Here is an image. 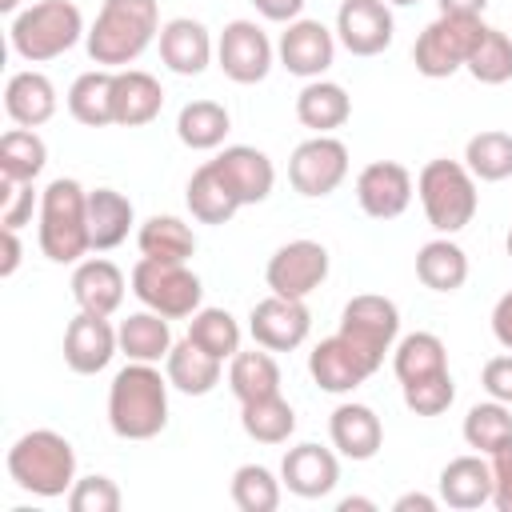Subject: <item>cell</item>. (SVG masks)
<instances>
[{"mask_svg":"<svg viewBox=\"0 0 512 512\" xmlns=\"http://www.w3.org/2000/svg\"><path fill=\"white\" fill-rule=\"evenodd\" d=\"M344 176H348V148L336 136H308L288 156V180L308 200L336 192L344 184Z\"/></svg>","mask_w":512,"mask_h":512,"instance_id":"obj_11","label":"cell"},{"mask_svg":"<svg viewBox=\"0 0 512 512\" xmlns=\"http://www.w3.org/2000/svg\"><path fill=\"white\" fill-rule=\"evenodd\" d=\"M112 92H116V72H112V68L80 72V76L72 80V88H68V112H72V120H80L84 128L116 124Z\"/></svg>","mask_w":512,"mask_h":512,"instance_id":"obj_31","label":"cell"},{"mask_svg":"<svg viewBox=\"0 0 512 512\" xmlns=\"http://www.w3.org/2000/svg\"><path fill=\"white\" fill-rule=\"evenodd\" d=\"M280 480L292 496H304V500H320L336 488L340 480V460L332 448H320V444H296L284 452L280 460Z\"/></svg>","mask_w":512,"mask_h":512,"instance_id":"obj_19","label":"cell"},{"mask_svg":"<svg viewBox=\"0 0 512 512\" xmlns=\"http://www.w3.org/2000/svg\"><path fill=\"white\" fill-rule=\"evenodd\" d=\"M396 20L388 0H344L336 12V40L352 56H380L392 44Z\"/></svg>","mask_w":512,"mask_h":512,"instance_id":"obj_15","label":"cell"},{"mask_svg":"<svg viewBox=\"0 0 512 512\" xmlns=\"http://www.w3.org/2000/svg\"><path fill=\"white\" fill-rule=\"evenodd\" d=\"M352 116V96L336 80H308L296 96V120L316 136H332Z\"/></svg>","mask_w":512,"mask_h":512,"instance_id":"obj_28","label":"cell"},{"mask_svg":"<svg viewBox=\"0 0 512 512\" xmlns=\"http://www.w3.org/2000/svg\"><path fill=\"white\" fill-rule=\"evenodd\" d=\"M124 292H128L124 272L112 260H104V256L80 260L76 272H72V300L80 304V312L112 316L124 304Z\"/></svg>","mask_w":512,"mask_h":512,"instance_id":"obj_22","label":"cell"},{"mask_svg":"<svg viewBox=\"0 0 512 512\" xmlns=\"http://www.w3.org/2000/svg\"><path fill=\"white\" fill-rule=\"evenodd\" d=\"M380 364L372 360V356H364L348 336H328V340H320L312 352H308V372H312V380L324 388V392H352V388H360L372 372H376Z\"/></svg>","mask_w":512,"mask_h":512,"instance_id":"obj_14","label":"cell"},{"mask_svg":"<svg viewBox=\"0 0 512 512\" xmlns=\"http://www.w3.org/2000/svg\"><path fill=\"white\" fill-rule=\"evenodd\" d=\"M392 372H396L400 384H412V380L448 372V348H444V340L436 332H408L392 348Z\"/></svg>","mask_w":512,"mask_h":512,"instance_id":"obj_36","label":"cell"},{"mask_svg":"<svg viewBox=\"0 0 512 512\" xmlns=\"http://www.w3.org/2000/svg\"><path fill=\"white\" fill-rule=\"evenodd\" d=\"M4 112L20 128L48 124L56 116V88H52V80L44 72H36V68L12 72L8 84H4Z\"/></svg>","mask_w":512,"mask_h":512,"instance_id":"obj_25","label":"cell"},{"mask_svg":"<svg viewBox=\"0 0 512 512\" xmlns=\"http://www.w3.org/2000/svg\"><path fill=\"white\" fill-rule=\"evenodd\" d=\"M140 256L148 260H168V264H188L196 252V236L180 216H148L136 232Z\"/></svg>","mask_w":512,"mask_h":512,"instance_id":"obj_35","label":"cell"},{"mask_svg":"<svg viewBox=\"0 0 512 512\" xmlns=\"http://www.w3.org/2000/svg\"><path fill=\"white\" fill-rule=\"evenodd\" d=\"M48 164V148L36 136V128H8L0 136V180L12 184H32Z\"/></svg>","mask_w":512,"mask_h":512,"instance_id":"obj_38","label":"cell"},{"mask_svg":"<svg viewBox=\"0 0 512 512\" xmlns=\"http://www.w3.org/2000/svg\"><path fill=\"white\" fill-rule=\"evenodd\" d=\"M264 280L276 296L308 300L328 280V248L320 240H288L272 252Z\"/></svg>","mask_w":512,"mask_h":512,"instance_id":"obj_10","label":"cell"},{"mask_svg":"<svg viewBox=\"0 0 512 512\" xmlns=\"http://www.w3.org/2000/svg\"><path fill=\"white\" fill-rule=\"evenodd\" d=\"M40 208V196L32 184H12V180H0V224L4 228H24L32 224V212Z\"/></svg>","mask_w":512,"mask_h":512,"instance_id":"obj_47","label":"cell"},{"mask_svg":"<svg viewBox=\"0 0 512 512\" xmlns=\"http://www.w3.org/2000/svg\"><path fill=\"white\" fill-rule=\"evenodd\" d=\"M464 444L476 448L480 456L508 448L512 444V404H500V400L472 404L464 416Z\"/></svg>","mask_w":512,"mask_h":512,"instance_id":"obj_40","label":"cell"},{"mask_svg":"<svg viewBox=\"0 0 512 512\" xmlns=\"http://www.w3.org/2000/svg\"><path fill=\"white\" fill-rule=\"evenodd\" d=\"M492 336L500 340V348H508L512 352V288L496 300V308H492Z\"/></svg>","mask_w":512,"mask_h":512,"instance_id":"obj_51","label":"cell"},{"mask_svg":"<svg viewBox=\"0 0 512 512\" xmlns=\"http://www.w3.org/2000/svg\"><path fill=\"white\" fill-rule=\"evenodd\" d=\"M400 388H404L408 412H416V416H440L456 400L452 372H436V376H424V380H412V384H400Z\"/></svg>","mask_w":512,"mask_h":512,"instance_id":"obj_45","label":"cell"},{"mask_svg":"<svg viewBox=\"0 0 512 512\" xmlns=\"http://www.w3.org/2000/svg\"><path fill=\"white\" fill-rule=\"evenodd\" d=\"M388 4H420V0H388Z\"/></svg>","mask_w":512,"mask_h":512,"instance_id":"obj_57","label":"cell"},{"mask_svg":"<svg viewBox=\"0 0 512 512\" xmlns=\"http://www.w3.org/2000/svg\"><path fill=\"white\" fill-rule=\"evenodd\" d=\"M440 500L456 512H472L480 504H492V464L472 452V456H456L440 468Z\"/></svg>","mask_w":512,"mask_h":512,"instance_id":"obj_24","label":"cell"},{"mask_svg":"<svg viewBox=\"0 0 512 512\" xmlns=\"http://www.w3.org/2000/svg\"><path fill=\"white\" fill-rule=\"evenodd\" d=\"M228 128H232V116H228V108L216 104V100H188V104L180 108V116H176V136H180V144L192 148V152H212V148H220L224 136H228Z\"/></svg>","mask_w":512,"mask_h":512,"instance_id":"obj_34","label":"cell"},{"mask_svg":"<svg viewBox=\"0 0 512 512\" xmlns=\"http://www.w3.org/2000/svg\"><path fill=\"white\" fill-rule=\"evenodd\" d=\"M464 168H468L476 180H484V184L508 180V176H512V136L500 132V128L476 132V136L464 144Z\"/></svg>","mask_w":512,"mask_h":512,"instance_id":"obj_41","label":"cell"},{"mask_svg":"<svg viewBox=\"0 0 512 512\" xmlns=\"http://www.w3.org/2000/svg\"><path fill=\"white\" fill-rule=\"evenodd\" d=\"M124 504V496H120V488H116V480H108V476H76V484H72V492H68V508L72 512H116Z\"/></svg>","mask_w":512,"mask_h":512,"instance_id":"obj_46","label":"cell"},{"mask_svg":"<svg viewBox=\"0 0 512 512\" xmlns=\"http://www.w3.org/2000/svg\"><path fill=\"white\" fill-rule=\"evenodd\" d=\"M240 424L256 444H284L296 432V412L280 392H272L240 404Z\"/></svg>","mask_w":512,"mask_h":512,"instance_id":"obj_39","label":"cell"},{"mask_svg":"<svg viewBox=\"0 0 512 512\" xmlns=\"http://www.w3.org/2000/svg\"><path fill=\"white\" fill-rule=\"evenodd\" d=\"M480 384L492 400L500 404H512V356H492L480 372Z\"/></svg>","mask_w":512,"mask_h":512,"instance_id":"obj_49","label":"cell"},{"mask_svg":"<svg viewBox=\"0 0 512 512\" xmlns=\"http://www.w3.org/2000/svg\"><path fill=\"white\" fill-rule=\"evenodd\" d=\"M508 256H512V232H508Z\"/></svg>","mask_w":512,"mask_h":512,"instance_id":"obj_58","label":"cell"},{"mask_svg":"<svg viewBox=\"0 0 512 512\" xmlns=\"http://www.w3.org/2000/svg\"><path fill=\"white\" fill-rule=\"evenodd\" d=\"M412 172L396 160H372L356 176V200L372 220H396L412 204Z\"/></svg>","mask_w":512,"mask_h":512,"instance_id":"obj_16","label":"cell"},{"mask_svg":"<svg viewBox=\"0 0 512 512\" xmlns=\"http://www.w3.org/2000/svg\"><path fill=\"white\" fill-rule=\"evenodd\" d=\"M340 336H348L364 356L384 364V352H392L400 336V308L376 292L352 296L340 312Z\"/></svg>","mask_w":512,"mask_h":512,"instance_id":"obj_9","label":"cell"},{"mask_svg":"<svg viewBox=\"0 0 512 512\" xmlns=\"http://www.w3.org/2000/svg\"><path fill=\"white\" fill-rule=\"evenodd\" d=\"M272 40L256 20H228L216 40V64L232 84H260L272 68Z\"/></svg>","mask_w":512,"mask_h":512,"instance_id":"obj_12","label":"cell"},{"mask_svg":"<svg viewBox=\"0 0 512 512\" xmlns=\"http://www.w3.org/2000/svg\"><path fill=\"white\" fill-rule=\"evenodd\" d=\"M416 196L424 204L428 224L440 236H452V232L468 228L472 216H476V204H480L476 176L460 160H428L416 176Z\"/></svg>","mask_w":512,"mask_h":512,"instance_id":"obj_6","label":"cell"},{"mask_svg":"<svg viewBox=\"0 0 512 512\" xmlns=\"http://www.w3.org/2000/svg\"><path fill=\"white\" fill-rule=\"evenodd\" d=\"M132 200L116 188H92L88 192V240L96 252H112L132 232Z\"/></svg>","mask_w":512,"mask_h":512,"instance_id":"obj_29","label":"cell"},{"mask_svg":"<svg viewBox=\"0 0 512 512\" xmlns=\"http://www.w3.org/2000/svg\"><path fill=\"white\" fill-rule=\"evenodd\" d=\"M252 4H256V12H260L264 20H272V24H292V20H300V12H304L308 0H252Z\"/></svg>","mask_w":512,"mask_h":512,"instance_id":"obj_50","label":"cell"},{"mask_svg":"<svg viewBox=\"0 0 512 512\" xmlns=\"http://www.w3.org/2000/svg\"><path fill=\"white\" fill-rule=\"evenodd\" d=\"M444 16H484L488 0H436Z\"/></svg>","mask_w":512,"mask_h":512,"instance_id":"obj_54","label":"cell"},{"mask_svg":"<svg viewBox=\"0 0 512 512\" xmlns=\"http://www.w3.org/2000/svg\"><path fill=\"white\" fill-rule=\"evenodd\" d=\"M116 352H120V336H116V328L108 324V316L80 312V316L68 320V328H64V364H68L76 376H96V372H104Z\"/></svg>","mask_w":512,"mask_h":512,"instance_id":"obj_18","label":"cell"},{"mask_svg":"<svg viewBox=\"0 0 512 512\" xmlns=\"http://www.w3.org/2000/svg\"><path fill=\"white\" fill-rule=\"evenodd\" d=\"M340 512H376V500H368V496H344L340 500Z\"/></svg>","mask_w":512,"mask_h":512,"instance_id":"obj_55","label":"cell"},{"mask_svg":"<svg viewBox=\"0 0 512 512\" xmlns=\"http://www.w3.org/2000/svg\"><path fill=\"white\" fill-rule=\"evenodd\" d=\"M416 280L424 288H432V292H456V288H464V280H468V256H464V248L456 240H448V236H436V240L420 244V252H416Z\"/></svg>","mask_w":512,"mask_h":512,"instance_id":"obj_32","label":"cell"},{"mask_svg":"<svg viewBox=\"0 0 512 512\" xmlns=\"http://www.w3.org/2000/svg\"><path fill=\"white\" fill-rule=\"evenodd\" d=\"M80 36H88V32H84V16L72 0H36V4L20 8L8 28L12 52L28 64L64 56Z\"/></svg>","mask_w":512,"mask_h":512,"instance_id":"obj_5","label":"cell"},{"mask_svg":"<svg viewBox=\"0 0 512 512\" xmlns=\"http://www.w3.org/2000/svg\"><path fill=\"white\" fill-rule=\"evenodd\" d=\"M88 240V192L72 176H56L40 192V252L52 264H76Z\"/></svg>","mask_w":512,"mask_h":512,"instance_id":"obj_4","label":"cell"},{"mask_svg":"<svg viewBox=\"0 0 512 512\" xmlns=\"http://www.w3.org/2000/svg\"><path fill=\"white\" fill-rule=\"evenodd\" d=\"M212 164L232 184V192L240 196V204H260V200L272 196L276 168H272V160L260 148H252V144H228Z\"/></svg>","mask_w":512,"mask_h":512,"instance_id":"obj_21","label":"cell"},{"mask_svg":"<svg viewBox=\"0 0 512 512\" xmlns=\"http://www.w3.org/2000/svg\"><path fill=\"white\" fill-rule=\"evenodd\" d=\"M184 200H188V212L200 220V224H228L244 204L240 196L232 192V184L220 176V168L208 160L192 172L188 188H184Z\"/></svg>","mask_w":512,"mask_h":512,"instance_id":"obj_30","label":"cell"},{"mask_svg":"<svg viewBox=\"0 0 512 512\" xmlns=\"http://www.w3.org/2000/svg\"><path fill=\"white\" fill-rule=\"evenodd\" d=\"M0 12H20V0H0Z\"/></svg>","mask_w":512,"mask_h":512,"instance_id":"obj_56","label":"cell"},{"mask_svg":"<svg viewBox=\"0 0 512 512\" xmlns=\"http://www.w3.org/2000/svg\"><path fill=\"white\" fill-rule=\"evenodd\" d=\"M484 20L480 16H436L412 44V64L420 76L428 80H444L452 72H460L476 48V40L484 36Z\"/></svg>","mask_w":512,"mask_h":512,"instance_id":"obj_7","label":"cell"},{"mask_svg":"<svg viewBox=\"0 0 512 512\" xmlns=\"http://www.w3.org/2000/svg\"><path fill=\"white\" fill-rule=\"evenodd\" d=\"M488 464H492V508L512 512V444L492 452Z\"/></svg>","mask_w":512,"mask_h":512,"instance_id":"obj_48","label":"cell"},{"mask_svg":"<svg viewBox=\"0 0 512 512\" xmlns=\"http://www.w3.org/2000/svg\"><path fill=\"white\" fill-rule=\"evenodd\" d=\"M156 40H160V60L176 76H200L212 64V52H216L208 28L200 20H192V16H176V20L160 24Z\"/></svg>","mask_w":512,"mask_h":512,"instance_id":"obj_20","label":"cell"},{"mask_svg":"<svg viewBox=\"0 0 512 512\" xmlns=\"http://www.w3.org/2000/svg\"><path fill=\"white\" fill-rule=\"evenodd\" d=\"M188 340L212 352L216 360H232L240 352V324L228 308H196L188 320Z\"/></svg>","mask_w":512,"mask_h":512,"instance_id":"obj_42","label":"cell"},{"mask_svg":"<svg viewBox=\"0 0 512 512\" xmlns=\"http://www.w3.org/2000/svg\"><path fill=\"white\" fill-rule=\"evenodd\" d=\"M276 56L280 64L292 72V76H304V80H320L332 60H336V36L320 24V20H292L284 32H280V44H276Z\"/></svg>","mask_w":512,"mask_h":512,"instance_id":"obj_17","label":"cell"},{"mask_svg":"<svg viewBox=\"0 0 512 512\" xmlns=\"http://www.w3.org/2000/svg\"><path fill=\"white\" fill-rule=\"evenodd\" d=\"M160 36V4L156 0H104L84 44L88 60L100 68H128L140 52Z\"/></svg>","mask_w":512,"mask_h":512,"instance_id":"obj_2","label":"cell"},{"mask_svg":"<svg viewBox=\"0 0 512 512\" xmlns=\"http://www.w3.org/2000/svg\"><path fill=\"white\" fill-rule=\"evenodd\" d=\"M8 476L16 488H24L40 500L68 496L76 484V452H72L68 436H60L52 428H32L8 448Z\"/></svg>","mask_w":512,"mask_h":512,"instance_id":"obj_3","label":"cell"},{"mask_svg":"<svg viewBox=\"0 0 512 512\" xmlns=\"http://www.w3.org/2000/svg\"><path fill=\"white\" fill-rule=\"evenodd\" d=\"M392 512H436V500L424 492H404V496H396Z\"/></svg>","mask_w":512,"mask_h":512,"instance_id":"obj_53","label":"cell"},{"mask_svg":"<svg viewBox=\"0 0 512 512\" xmlns=\"http://www.w3.org/2000/svg\"><path fill=\"white\" fill-rule=\"evenodd\" d=\"M164 108V88L152 72L140 68H116V92H112V112L120 128H140L152 124Z\"/></svg>","mask_w":512,"mask_h":512,"instance_id":"obj_26","label":"cell"},{"mask_svg":"<svg viewBox=\"0 0 512 512\" xmlns=\"http://www.w3.org/2000/svg\"><path fill=\"white\" fill-rule=\"evenodd\" d=\"M0 244H4L0 276H12V272L20 268V256H24V248H20V236H16V228H4V232H0Z\"/></svg>","mask_w":512,"mask_h":512,"instance_id":"obj_52","label":"cell"},{"mask_svg":"<svg viewBox=\"0 0 512 512\" xmlns=\"http://www.w3.org/2000/svg\"><path fill=\"white\" fill-rule=\"evenodd\" d=\"M464 68L476 84H508L512 80V36L500 28H484Z\"/></svg>","mask_w":512,"mask_h":512,"instance_id":"obj_44","label":"cell"},{"mask_svg":"<svg viewBox=\"0 0 512 512\" xmlns=\"http://www.w3.org/2000/svg\"><path fill=\"white\" fill-rule=\"evenodd\" d=\"M168 376L156 364L128 360L108 388V428L120 440H152L168 424Z\"/></svg>","mask_w":512,"mask_h":512,"instance_id":"obj_1","label":"cell"},{"mask_svg":"<svg viewBox=\"0 0 512 512\" xmlns=\"http://www.w3.org/2000/svg\"><path fill=\"white\" fill-rule=\"evenodd\" d=\"M120 336V352L128 360H140V364H160L168 352H172V328H168V316L144 308V312H132L128 320H120L116 328Z\"/></svg>","mask_w":512,"mask_h":512,"instance_id":"obj_33","label":"cell"},{"mask_svg":"<svg viewBox=\"0 0 512 512\" xmlns=\"http://www.w3.org/2000/svg\"><path fill=\"white\" fill-rule=\"evenodd\" d=\"M228 388L240 404L248 400H260V396H272L280 392V364L268 348H252V352H236L228 360Z\"/></svg>","mask_w":512,"mask_h":512,"instance_id":"obj_37","label":"cell"},{"mask_svg":"<svg viewBox=\"0 0 512 512\" xmlns=\"http://www.w3.org/2000/svg\"><path fill=\"white\" fill-rule=\"evenodd\" d=\"M280 488H284V480H276L264 464H240L232 472V484H228L232 504L240 512H276L280 508Z\"/></svg>","mask_w":512,"mask_h":512,"instance_id":"obj_43","label":"cell"},{"mask_svg":"<svg viewBox=\"0 0 512 512\" xmlns=\"http://www.w3.org/2000/svg\"><path fill=\"white\" fill-rule=\"evenodd\" d=\"M132 292L144 308L168 316V320H184L200 308L204 284L188 264H168V260H148L140 256L132 268Z\"/></svg>","mask_w":512,"mask_h":512,"instance_id":"obj_8","label":"cell"},{"mask_svg":"<svg viewBox=\"0 0 512 512\" xmlns=\"http://www.w3.org/2000/svg\"><path fill=\"white\" fill-rule=\"evenodd\" d=\"M312 316L304 308V300H288V296H264L260 304H252L248 312V332L260 348L268 352H292L308 340Z\"/></svg>","mask_w":512,"mask_h":512,"instance_id":"obj_13","label":"cell"},{"mask_svg":"<svg viewBox=\"0 0 512 512\" xmlns=\"http://www.w3.org/2000/svg\"><path fill=\"white\" fill-rule=\"evenodd\" d=\"M164 376L176 392L184 396H208L220 376H224V360H216L212 352H204L200 344H192L188 336L180 344H172V352L164 356Z\"/></svg>","mask_w":512,"mask_h":512,"instance_id":"obj_27","label":"cell"},{"mask_svg":"<svg viewBox=\"0 0 512 512\" xmlns=\"http://www.w3.org/2000/svg\"><path fill=\"white\" fill-rule=\"evenodd\" d=\"M328 436H332V448L348 460H372L384 444V424L380 416L368 408V404H340L332 408L328 416Z\"/></svg>","mask_w":512,"mask_h":512,"instance_id":"obj_23","label":"cell"}]
</instances>
